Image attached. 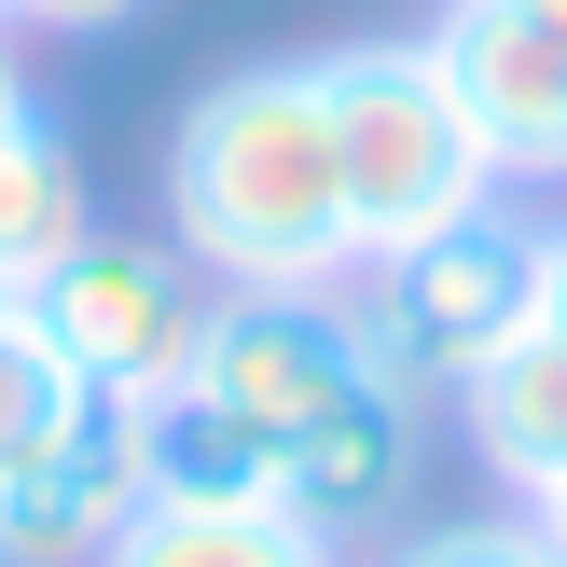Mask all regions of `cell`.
Segmentation results:
<instances>
[{
	"mask_svg": "<svg viewBox=\"0 0 567 567\" xmlns=\"http://www.w3.org/2000/svg\"><path fill=\"white\" fill-rule=\"evenodd\" d=\"M0 319H14V291H0Z\"/></svg>",
	"mask_w": 567,
	"mask_h": 567,
	"instance_id": "17",
	"label": "cell"
},
{
	"mask_svg": "<svg viewBox=\"0 0 567 567\" xmlns=\"http://www.w3.org/2000/svg\"><path fill=\"white\" fill-rule=\"evenodd\" d=\"M0 14H28V28H70V42H97V28L153 14V0H0Z\"/></svg>",
	"mask_w": 567,
	"mask_h": 567,
	"instance_id": "13",
	"label": "cell"
},
{
	"mask_svg": "<svg viewBox=\"0 0 567 567\" xmlns=\"http://www.w3.org/2000/svg\"><path fill=\"white\" fill-rule=\"evenodd\" d=\"M554 14H567V0H554Z\"/></svg>",
	"mask_w": 567,
	"mask_h": 567,
	"instance_id": "18",
	"label": "cell"
},
{
	"mask_svg": "<svg viewBox=\"0 0 567 567\" xmlns=\"http://www.w3.org/2000/svg\"><path fill=\"white\" fill-rule=\"evenodd\" d=\"M83 221H97V208H83V166H70V138H55V125H28L14 153H0V291L28 305V277H42L55 249L83 236Z\"/></svg>",
	"mask_w": 567,
	"mask_h": 567,
	"instance_id": "10",
	"label": "cell"
},
{
	"mask_svg": "<svg viewBox=\"0 0 567 567\" xmlns=\"http://www.w3.org/2000/svg\"><path fill=\"white\" fill-rule=\"evenodd\" d=\"M526 526H540V540H554V567H567V471H554L540 498H526Z\"/></svg>",
	"mask_w": 567,
	"mask_h": 567,
	"instance_id": "16",
	"label": "cell"
},
{
	"mask_svg": "<svg viewBox=\"0 0 567 567\" xmlns=\"http://www.w3.org/2000/svg\"><path fill=\"white\" fill-rule=\"evenodd\" d=\"M138 498H153V402L83 388L70 430L0 485V567H97Z\"/></svg>",
	"mask_w": 567,
	"mask_h": 567,
	"instance_id": "7",
	"label": "cell"
},
{
	"mask_svg": "<svg viewBox=\"0 0 567 567\" xmlns=\"http://www.w3.org/2000/svg\"><path fill=\"white\" fill-rule=\"evenodd\" d=\"M457 415H471V457H485L513 498H540L554 471H567V332H554V319H526L513 347H498L485 374L457 388Z\"/></svg>",
	"mask_w": 567,
	"mask_h": 567,
	"instance_id": "8",
	"label": "cell"
},
{
	"mask_svg": "<svg viewBox=\"0 0 567 567\" xmlns=\"http://www.w3.org/2000/svg\"><path fill=\"white\" fill-rule=\"evenodd\" d=\"M388 567H554V540L526 513H457V526H415Z\"/></svg>",
	"mask_w": 567,
	"mask_h": 567,
	"instance_id": "12",
	"label": "cell"
},
{
	"mask_svg": "<svg viewBox=\"0 0 567 567\" xmlns=\"http://www.w3.org/2000/svg\"><path fill=\"white\" fill-rule=\"evenodd\" d=\"M28 125H55V111H42V97H28V70H14V55H0V153H14V138H28Z\"/></svg>",
	"mask_w": 567,
	"mask_h": 567,
	"instance_id": "15",
	"label": "cell"
},
{
	"mask_svg": "<svg viewBox=\"0 0 567 567\" xmlns=\"http://www.w3.org/2000/svg\"><path fill=\"white\" fill-rule=\"evenodd\" d=\"M70 402H83L70 360H55L42 332H28V305H14V319H0V485H14V471L42 457L55 430H70Z\"/></svg>",
	"mask_w": 567,
	"mask_h": 567,
	"instance_id": "11",
	"label": "cell"
},
{
	"mask_svg": "<svg viewBox=\"0 0 567 567\" xmlns=\"http://www.w3.org/2000/svg\"><path fill=\"white\" fill-rule=\"evenodd\" d=\"M208 277H194L181 236H111L83 221L42 277H28V332L70 360V388H111V402H166L208 347Z\"/></svg>",
	"mask_w": 567,
	"mask_h": 567,
	"instance_id": "5",
	"label": "cell"
},
{
	"mask_svg": "<svg viewBox=\"0 0 567 567\" xmlns=\"http://www.w3.org/2000/svg\"><path fill=\"white\" fill-rule=\"evenodd\" d=\"M166 236L194 249L208 291H347L360 277L319 55L221 70L208 97L166 125Z\"/></svg>",
	"mask_w": 567,
	"mask_h": 567,
	"instance_id": "2",
	"label": "cell"
},
{
	"mask_svg": "<svg viewBox=\"0 0 567 567\" xmlns=\"http://www.w3.org/2000/svg\"><path fill=\"white\" fill-rule=\"evenodd\" d=\"M540 319H554V332H567V208H554V221H540Z\"/></svg>",
	"mask_w": 567,
	"mask_h": 567,
	"instance_id": "14",
	"label": "cell"
},
{
	"mask_svg": "<svg viewBox=\"0 0 567 567\" xmlns=\"http://www.w3.org/2000/svg\"><path fill=\"white\" fill-rule=\"evenodd\" d=\"M415 42L443 55V83H457L498 194L513 181H567V14L554 0H443Z\"/></svg>",
	"mask_w": 567,
	"mask_h": 567,
	"instance_id": "6",
	"label": "cell"
},
{
	"mask_svg": "<svg viewBox=\"0 0 567 567\" xmlns=\"http://www.w3.org/2000/svg\"><path fill=\"white\" fill-rule=\"evenodd\" d=\"M181 388L264 443L277 513H305L319 540H347V526L415 498V402L360 360L347 291H221Z\"/></svg>",
	"mask_w": 567,
	"mask_h": 567,
	"instance_id": "1",
	"label": "cell"
},
{
	"mask_svg": "<svg viewBox=\"0 0 567 567\" xmlns=\"http://www.w3.org/2000/svg\"><path fill=\"white\" fill-rule=\"evenodd\" d=\"M97 567H332V540L277 498H138Z\"/></svg>",
	"mask_w": 567,
	"mask_h": 567,
	"instance_id": "9",
	"label": "cell"
},
{
	"mask_svg": "<svg viewBox=\"0 0 567 567\" xmlns=\"http://www.w3.org/2000/svg\"><path fill=\"white\" fill-rule=\"evenodd\" d=\"M319 97H332V166H347L360 264L443 236V221H471L498 194V166H485V138H471V111H457V83H443L430 42H332Z\"/></svg>",
	"mask_w": 567,
	"mask_h": 567,
	"instance_id": "4",
	"label": "cell"
},
{
	"mask_svg": "<svg viewBox=\"0 0 567 567\" xmlns=\"http://www.w3.org/2000/svg\"><path fill=\"white\" fill-rule=\"evenodd\" d=\"M526 319H540V221L513 194H485L471 221H443V236L347 277V332L402 402H457Z\"/></svg>",
	"mask_w": 567,
	"mask_h": 567,
	"instance_id": "3",
	"label": "cell"
}]
</instances>
